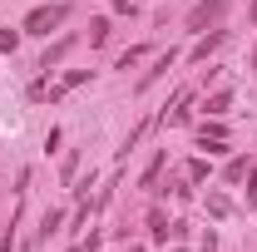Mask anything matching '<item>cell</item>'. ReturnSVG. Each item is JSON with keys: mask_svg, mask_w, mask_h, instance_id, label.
Here are the masks:
<instances>
[{"mask_svg": "<svg viewBox=\"0 0 257 252\" xmlns=\"http://www.w3.org/2000/svg\"><path fill=\"white\" fill-rule=\"evenodd\" d=\"M69 50H74V35H64V40H55V45H50V50H45V60H40V69H45V74H50V69H55V64H60L64 55H69Z\"/></svg>", "mask_w": 257, "mask_h": 252, "instance_id": "cell-3", "label": "cell"}, {"mask_svg": "<svg viewBox=\"0 0 257 252\" xmlns=\"http://www.w3.org/2000/svg\"><path fill=\"white\" fill-rule=\"evenodd\" d=\"M227 104H232V94L223 89V94H213V99H208V114H227Z\"/></svg>", "mask_w": 257, "mask_h": 252, "instance_id": "cell-11", "label": "cell"}, {"mask_svg": "<svg viewBox=\"0 0 257 252\" xmlns=\"http://www.w3.org/2000/svg\"><path fill=\"white\" fill-rule=\"evenodd\" d=\"M223 10H227V0H203V5H198V10L188 15V30H203V25H213Z\"/></svg>", "mask_w": 257, "mask_h": 252, "instance_id": "cell-2", "label": "cell"}, {"mask_svg": "<svg viewBox=\"0 0 257 252\" xmlns=\"http://www.w3.org/2000/svg\"><path fill=\"white\" fill-rule=\"evenodd\" d=\"M84 79H89V69H69V74H64L60 84H55V89H50V99H64V94H69V89H79V84H84Z\"/></svg>", "mask_w": 257, "mask_h": 252, "instance_id": "cell-4", "label": "cell"}, {"mask_svg": "<svg viewBox=\"0 0 257 252\" xmlns=\"http://www.w3.org/2000/svg\"><path fill=\"white\" fill-rule=\"evenodd\" d=\"M109 40V20L99 15V20H89V45H104Z\"/></svg>", "mask_w": 257, "mask_h": 252, "instance_id": "cell-8", "label": "cell"}, {"mask_svg": "<svg viewBox=\"0 0 257 252\" xmlns=\"http://www.w3.org/2000/svg\"><path fill=\"white\" fill-rule=\"evenodd\" d=\"M188 178H193V183H198V178H208V163H203V158H193V163H188Z\"/></svg>", "mask_w": 257, "mask_h": 252, "instance_id": "cell-14", "label": "cell"}, {"mask_svg": "<svg viewBox=\"0 0 257 252\" xmlns=\"http://www.w3.org/2000/svg\"><path fill=\"white\" fill-rule=\"evenodd\" d=\"M247 173H252V163H247V158H232V163H227V183H242Z\"/></svg>", "mask_w": 257, "mask_h": 252, "instance_id": "cell-7", "label": "cell"}, {"mask_svg": "<svg viewBox=\"0 0 257 252\" xmlns=\"http://www.w3.org/2000/svg\"><path fill=\"white\" fill-rule=\"evenodd\" d=\"M15 45H20V30H0V55H15Z\"/></svg>", "mask_w": 257, "mask_h": 252, "instance_id": "cell-10", "label": "cell"}, {"mask_svg": "<svg viewBox=\"0 0 257 252\" xmlns=\"http://www.w3.org/2000/svg\"><path fill=\"white\" fill-rule=\"evenodd\" d=\"M247 178H252V183H257V173H247Z\"/></svg>", "mask_w": 257, "mask_h": 252, "instance_id": "cell-16", "label": "cell"}, {"mask_svg": "<svg viewBox=\"0 0 257 252\" xmlns=\"http://www.w3.org/2000/svg\"><path fill=\"white\" fill-rule=\"evenodd\" d=\"M218 45H223V30H213L208 40H198V45H193V64H203L208 55H213V50H218Z\"/></svg>", "mask_w": 257, "mask_h": 252, "instance_id": "cell-6", "label": "cell"}, {"mask_svg": "<svg viewBox=\"0 0 257 252\" xmlns=\"http://www.w3.org/2000/svg\"><path fill=\"white\" fill-rule=\"evenodd\" d=\"M64 20H69V5H64V0L40 5V10H30V15H25V35H50V30H60Z\"/></svg>", "mask_w": 257, "mask_h": 252, "instance_id": "cell-1", "label": "cell"}, {"mask_svg": "<svg viewBox=\"0 0 257 252\" xmlns=\"http://www.w3.org/2000/svg\"><path fill=\"white\" fill-rule=\"evenodd\" d=\"M252 15H257V0H252Z\"/></svg>", "mask_w": 257, "mask_h": 252, "instance_id": "cell-17", "label": "cell"}, {"mask_svg": "<svg viewBox=\"0 0 257 252\" xmlns=\"http://www.w3.org/2000/svg\"><path fill=\"white\" fill-rule=\"evenodd\" d=\"M252 74H257V50H252Z\"/></svg>", "mask_w": 257, "mask_h": 252, "instance_id": "cell-15", "label": "cell"}, {"mask_svg": "<svg viewBox=\"0 0 257 252\" xmlns=\"http://www.w3.org/2000/svg\"><path fill=\"white\" fill-rule=\"evenodd\" d=\"M144 60V45H134V50H124V55H119V69H128V64H139Z\"/></svg>", "mask_w": 257, "mask_h": 252, "instance_id": "cell-12", "label": "cell"}, {"mask_svg": "<svg viewBox=\"0 0 257 252\" xmlns=\"http://www.w3.org/2000/svg\"><path fill=\"white\" fill-rule=\"evenodd\" d=\"M149 227H154V237H159V242L168 237V222H163V213H154V218H149Z\"/></svg>", "mask_w": 257, "mask_h": 252, "instance_id": "cell-13", "label": "cell"}, {"mask_svg": "<svg viewBox=\"0 0 257 252\" xmlns=\"http://www.w3.org/2000/svg\"><path fill=\"white\" fill-rule=\"evenodd\" d=\"M173 60H178L173 50H168V55H159V60H154V69H144V79H139V89H149L154 79H163V74H168V64H173Z\"/></svg>", "mask_w": 257, "mask_h": 252, "instance_id": "cell-5", "label": "cell"}, {"mask_svg": "<svg viewBox=\"0 0 257 252\" xmlns=\"http://www.w3.org/2000/svg\"><path fill=\"white\" fill-rule=\"evenodd\" d=\"M227 208H232V203H227L223 193H208V213H213V218H227Z\"/></svg>", "mask_w": 257, "mask_h": 252, "instance_id": "cell-9", "label": "cell"}]
</instances>
